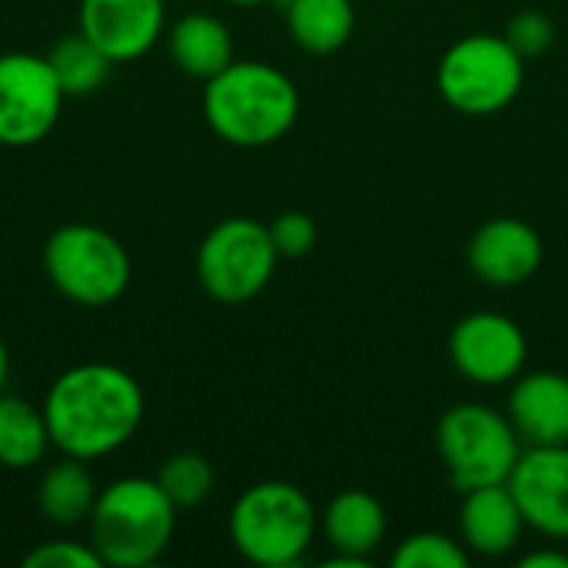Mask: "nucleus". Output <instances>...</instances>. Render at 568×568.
Masks as SVG:
<instances>
[{
	"label": "nucleus",
	"instance_id": "1",
	"mask_svg": "<svg viewBox=\"0 0 568 568\" xmlns=\"http://www.w3.org/2000/svg\"><path fill=\"white\" fill-rule=\"evenodd\" d=\"M40 409L53 449L93 463L136 436L143 423V389L123 366L80 363L50 383Z\"/></svg>",
	"mask_w": 568,
	"mask_h": 568
},
{
	"label": "nucleus",
	"instance_id": "2",
	"mask_svg": "<svg viewBox=\"0 0 568 568\" xmlns=\"http://www.w3.org/2000/svg\"><path fill=\"white\" fill-rule=\"evenodd\" d=\"M203 116L223 143L260 150L293 130L300 116V90L273 63L233 60L206 80Z\"/></svg>",
	"mask_w": 568,
	"mask_h": 568
},
{
	"label": "nucleus",
	"instance_id": "3",
	"mask_svg": "<svg viewBox=\"0 0 568 568\" xmlns=\"http://www.w3.org/2000/svg\"><path fill=\"white\" fill-rule=\"evenodd\" d=\"M87 529V542L97 549L103 566H153L173 542L176 506L156 479L123 476L97 493Z\"/></svg>",
	"mask_w": 568,
	"mask_h": 568
},
{
	"label": "nucleus",
	"instance_id": "4",
	"mask_svg": "<svg viewBox=\"0 0 568 568\" xmlns=\"http://www.w3.org/2000/svg\"><path fill=\"white\" fill-rule=\"evenodd\" d=\"M320 529V516L310 496L283 479L250 486L230 509L233 549L263 568L296 566Z\"/></svg>",
	"mask_w": 568,
	"mask_h": 568
},
{
	"label": "nucleus",
	"instance_id": "5",
	"mask_svg": "<svg viewBox=\"0 0 568 568\" xmlns=\"http://www.w3.org/2000/svg\"><path fill=\"white\" fill-rule=\"evenodd\" d=\"M43 273L50 286L87 310L116 303L133 276L123 243L97 223H63L43 243Z\"/></svg>",
	"mask_w": 568,
	"mask_h": 568
},
{
	"label": "nucleus",
	"instance_id": "6",
	"mask_svg": "<svg viewBox=\"0 0 568 568\" xmlns=\"http://www.w3.org/2000/svg\"><path fill=\"white\" fill-rule=\"evenodd\" d=\"M436 449L446 463L449 483L459 493L499 486L523 456V439L509 416L486 403L449 406L436 423Z\"/></svg>",
	"mask_w": 568,
	"mask_h": 568
},
{
	"label": "nucleus",
	"instance_id": "7",
	"mask_svg": "<svg viewBox=\"0 0 568 568\" xmlns=\"http://www.w3.org/2000/svg\"><path fill=\"white\" fill-rule=\"evenodd\" d=\"M526 80V57L503 37L469 33L456 40L439 67L436 87L443 100L466 116H493L506 110Z\"/></svg>",
	"mask_w": 568,
	"mask_h": 568
},
{
	"label": "nucleus",
	"instance_id": "8",
	"mask_svg": "<svg viewBox=\"0 0 568 568\" xmlns=\"http://www.w3.org/2000/svg\"><path fill=\"white\" fill-rule=\"evenodd\" d=\"M276 246L270 226L250 216L220 220L196 250V280L206 296L226 306L256 300L276 270Z\"/></svg>",
	"mask_w": 568,
	"mask_h": 568
},
{
	"label": "nucleus",
	"instance_id": "9",
	"mask_svg": "<svg viewBox=\"0 0 568 568\" xmlns=\"http://www.w3.org/2000/svg\"><path fill=\"white\" fill-rule=\"evenodd\" d=\"M63 87L47 57L10 50L0 53V146H37L47 140L63 110Z\"/></svg>",
	"mask_w": 568,
	"mask_h": 568
},
{
	"label": "nucleus",
	"instance_id": "10",
	"mask_svg": "<svg viewBox=\"0 0 568 568\" xmlns=\"http://www.w3.org/2000/svg\"><path fill=\"white\" fill-rule=\"evenodd\" d=\"M449 359L459 376L476 386L516 383L529 359L526 333L503 313H469L453 326Z\"/></svg>",
	"mask_w": 568,
	"mask_h": 568
},
{
	"label": "nucleus",
	"instance_id": "11",
	"mask_svg": "<svg viewBox=\"0 0 568 568\" xmlns=\"http://www.w3.org/2000/svg\"><path fill=\"white\" fill-rule=\"evenodd\" d=\"M529 529L568 539V446H529L506 479Z\"/></svg>",
	"mask_w": 568,
	"mask_h": 568
},
{
	"label": "nucleus",
	"instance_id": "12",
	"mask_svg": "<svg viewBox=\"0 0 568 568\" xmlns=\"http://www.w3.org/2000/svg\"><path fill=\"white\" fill-rule=\"evenodd\" d=\"M166 27V0H80V33L113 63H133L156 47Z\"/></svg>",
	"mask_w": 568,
	"mask_h": 568
},
{
	"label": "nucleus",
	"instance_id": "13",
	"mask_svg": "<svg viewBox=\"0 0 568 568\" xmlns=\"http://www.w3.org/2000/svg\"><path fill=\"white\" fill-rule=\"evenodd\" d=\"M546 246L536 226L516 216H496L483 223L466 250L469 270L489 286H519L542 266Z\"/></svg>",
	"mask_w": 568,
	"mask_h": 568
},
{
	"label": "nucleus",
	"instance_id": "14",
	"mask_svg": "<svg viewBox=\"0 0 568 568\" xmlns=\"http://www.w3.org/2000/svg\"><path fill=\"white\" fill-rule=\"evenodd\" d=\"M323 536L336 552L326 566L366 568L386 539V509L366 489H343L320 516Z\"/></svg>",
	"mask_w": 568,
	"mask_h": 568
},
{
	"label": "nucleus",
	"instance_id": "15",
	"mask_svg": "<svg viewBox=\"0 0 568 568\" xmlns=\"http://www.w3.org/2000/svg\"><path fill=\"white\" fill-rule=\"evenodd\" d=\"M509 423L526 446H568V376L523 373L509 393Z\"/></svg>",
	"mask_w": 568,
	"mask_h": 568
},
{
	"label": "nucleus",
	"instance_id": "16",
	"mask_svg": "<svg viewBox=\"0 0 568 568\" xmlns=\"http://www.w3.org/2000/svg\"><path fill=\"white\" fill-rule=\"evenodd\" d=\"M523 529H526V519H523L506 483L463 493L459 539L469 552L486 556V559L509 556L519 546Z\"/></svg>",
	"mask_w": 568,
	"mask_h": 568
},
{
	"label": "nucleus",
	"instance_id": "17",
	"mask_svg": "<svg viewBox=\"0 0 568 568\" xmlns=\"http://www.w3.org/2000/svg\"><path fill=\"white\" fill-rule=\"evenodd\" d=\"M166 53L186 77L210 80L233 63L230 27L213 13H186L166 33Z\"/></svg>",
	"mask_w": 568,
	"mask_h": 568
},
{
	"label": "nucleus",
	"instance_id": "18",
	"mask_svg": "<svg viewBox=\"0 0 568 568\" xmlns=\"http://www.w3.org/2000/svg\"><path fill=\"white\" fill-rule=\"evenodd\" d=\"M97 483L83 459L63 456L60 463L47 466L37 483V509L50 526L73 529L83 526L97 503Z\"/></svg>",
	"mask_w": 568,
	"mask_h": 568
},
{
	"label": "nucleus",
	"instance_id": "19",
	"mask_svg": "<svg viewBox=\"0 0 568 568\" xmlns=\"http://www.w3.org/2000/svg\"><path fill=\"white\" fill-rule=\"evenodd\" d=\"M283 13L293 43L320 57L336 53L356 27L353 0H293Z\"/></svg>",
	"mask_w": 568,
	"mask_h": 568
},
{
	"label": "nucleus",
	"instance_id": "20",
	"mask_svg": "<svg viewBox=\"0 0 568 568\" xmlns=\"http://www.w3.org/2000/svg\"><path fill=\"white\" fill-rule=\"evenodd\" d=\"M50 429L43 409L27 399L0 393V466L3 469H33L47 459Z\"/></svg>",
	"mask_w": 568,
	"mask_h": 568
},
{
	"label": "nucleus",
	"instance_id": "21",
	"mask_svg": "<svg viewBox=\"0 0 568 568\" xmlns=\"http://www.w3.org/2000/svg\"><path fill=\"white\" fill-rule=\"evenodd\" d=\"M47 60H50V70L60 80L67 97H90L93 90L103 87V80L110 77V67H113V60L80 30L60 37L50 47Z\"/></svg>",
	"mask_w": 568,
	"mask_h": 568
},
{
	"label": "nucleus",
	"instance_id": "22",
	"mask_svg": "<svg viewBox=\"0 0 568 568\" xmlns=\"http://www.w3.org/2000/svg\"><path fill=\"white\" fill-rule=\"evenodd\" d=\"M156 483L176 509H193L203 506L213 493V466L200 453H173L160 466Z\"/></svg>",
	"mask_w": 568,
	"mask_h": 568
},
{
	"label": "nucleus",
	"instance_id": "23",
	"mask_svg": "<svg viewBox=\"0 0 568 568\" xmlns=\"http://www.w3.org/2000/svg\"><path fill=\"white\" fill-rule=\"evenodd\" d=\"M393 568H466L469 549L443 532H416L393 552Z\"/></svg>",
	"mask_w": 568,
	"mask_h": 568
},
{
	"label": "nucleus",
	"instance_id": "24",
	"mask_svg": "<svg viewBox=\"0 0 568 568\" xmlns=\"http://www.w3.org/2000/svg\"><path fill=\"white\" fill-rule=\"evenodd\" d=\"M270 236H273V246H276L280 256L300 260V256L313 253L320 233H316L313 216H306V213H300V210H286V213H280V216L270 223Z\"/></svg>",
	"mask_w": 568,
	"mask_h": 568
},
{
	"label": "nucleus",
	"instance_id": "25",
	"mask_svg": "<svg viewBox=\"0 0 568 568\" xmlns=\"http://www.w3.org/2000/svg\"><path fill=\"white\" fill-rule=\"evenodd\" d=\"M27 568H100L103 559L90 542H73V539H53L40 542L23 556Z\"/></svg>",
	"mask_w": 568,
	"mask_h": 568
},
{
	"label": "nucleus",
	"instance_id": "26",
	"mask_svg": "<svg viewBox=\"0 0 568 568\" xmlns=\"http://www.w3.org/2000/svg\"><path fill=\"white\" fill-rule=\"evenodd\" d=\"M556 27L542 10H523L506 23V40L523 53V57H539L552 47Z\"/></svg>",
	"mask_w": 568,
	"mask_h": 568
},
{
	"label": "nucleus",
	"instance_id": "27",
	"mask_svg": "<svg viewBox=\"0 0 568 568\" xmlns=\"http://www.w3.org/2000/svg\"><path fill=\"white\" fill-rule=\"evenodd\" d=\"M523 568H568V552H552V549H539L519 559Z\"/></svg>",
	"mask_w": 568,
	"mask_h": 568
},
{
	"label": "nucleus",
	"instance_id": "28",
	"mask_svg": "<svg viewBox=\"0 0 568 568\" xmlns=\"http://www.w3.org/2000/svg\"><path fill=\"white\" fill-rule=\"evenodd\" d=\"M7 379H10V353H7V346L0 339V393L7 389Z\"/></svg>",
	"mask_w": 568,
	"mask_h": 568
},
{
	"label": "nucleus",
	"instance_id": "29",
	"mask_svg": "<svg viewBox=\"0 0 568 568\" xmlns=\"http://www.w3.org/2000/svg\"><path fill=\"white\" fill-rule=\"evenodd\" d=\"M226 3H236V7H256V3H266V0H226Z\"/></svg>",
	"mask_w": 568,
	"mask_h": 568
},
{
	"label": "nucleus",
	"instance_id": "30",
	"mask_svg": "<svg viewBox=\"0 0 568 568\" xmlns=\"http://www.w3.org/2000/svg\"><path fill=\"white\" fill-rule=\"evenodd\" d=\"M270 3H276V7H280V10H286V7H290V3H293V0H270Z\"/></svg>",
	"mask_w": 568,
	"mask_h": 568
}]
</instances>
